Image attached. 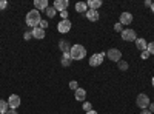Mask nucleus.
I'll list each match as a JSON object with an SVG mask.
<instances>
[{"mask_svg":"<svg viewBox=\"0 0 154 114\" xmlns=\"http://www.w3.org/2000/svg\"><path fill=\"white\" fill-rule=\"evenodd\" d=\"M42 22V17H40V11L37 9H31L28 14H26V25L31 28H37Z\"/></svg>","mask_w":154,"mask_h":114,"instance_id":"f257e3e1","label":"nucleus"},{"mask_svg":"<svg viewBox=\"0 0 154 114\" xmlns=\"http://www.w3.org/2000/svg\"><path fill=\"white\" fill-rule=\"evenodd\" d=\"M69 54H71V59L72 60H82L86 56V49H85L83 45H74L69 49Z\"/></svg>","mask_w":154,"mask_h":114,"instance_id":"f03ea898","label":"nucleus"},{"mask_svg":"<svg viewBox=\"0 0 154 114\" xmlns=\"http://www.w3.org/2000/svg\"><path fill=\"white\" fill-rule=\"evenodd\" d=\"M120 35H122V39H123L125 42H136V39H137L136 31H134V29H130V28L123 29V31L120 32Z\"/></svg>","mask_w":154,"mask_h":114,"instance_id":"7ed1b4c3","label":"nucleus"},{"mask_svg":"<svg viewBox=\"0 0 154 114\" xmlns=\"http://www.w3.org/2000/svg\"><path fill=\"white\" fill-rule=\"evenodd\" d=\"M106 54L105 53H97V54H93L89 57V66H100L102 62H103V57Z\"/></svg>","mask_w":154,"mask_h":114,"instance_id":"20e7f679","label":"nucleus"},{"mask_svg":"<svg viewBox=\"0 0 154 114\" xmlns=\"http://www.w3.org/2000/svg\"><path fill=\"white\" fill-rule=\"evenodd\" d=\"M136 103H137V106L139 108H142V109H146L148 106H149V97L146 96V94H139L137 96V99H136Z\"/></svg>","mask_w":154,"mask_h":114,"instance_id":"39448f33","label":"nucleus"},{"mask_svg":"<svg viewBox=\"0 0 154 114\" xmlns=\"http://www.w3.org/2000/svg\"><path fill=\"white\" fill-rule=\"evenodd\" d=\"M106 56H108V59H109L111 62H120V60H122V53H120V49H117V48L108 49Z\"/></svg>","mask_w":154,"mask_h":114,"instance_id":"423d86ee","label":"nucleus"},{"mask_svg":"<svg viewBox=\"0 0 154 114\" xmlns=\"http://www.w3.org/2000/svg\"><path fill=\"white\" fill-rule=\"evenodd\" d=\"M6 102H8V105H9L11 109H17V108L20 106V97H19L17 94H11Z\"/></svg>","mask_w":154,"mask_h":114,"instance_id":"0eeeda50","label":"nucleus"},{"mask_svg":"<svg viewBox=\"0 0 154 114\" xmlns=\"http://www.w3.org/2000/svg\"><path fill=\"white\" fill-rule=\"evenodd\" d=\"M131 22H133V14L131 12H128V11H125V12H122L120 14V20H119V23L122 25H131Z\"/></svg>","mask_w":154,"mask_h":114,"instance_id":"6e6552de","label":"nucleus"},{"mask_svg":"<svg viewBox=\"0 0 154 114\" xmlns=\"http://www.w3.org/2000/svg\"><path fill=\"white\" fill-rule=\"evenodd\" d=\"M68 5H69V2H68V0H56L53 6H54V9H56V11L62 12V11H66Z\"/></svg>","mask_w":154,"mask_h":114,"instance_id":"1a4fd4ad","label":"nucleus"},{"mask_svg":"<svg viewBox=\"0 0 154 114\" xmlns=\"http://www.w3.org/2000/svg\"><path fill=\"white\" fill-rule=\"evenodd\" d=\"M71 22L69 20H62L59 25H57V29H59V32H62V34H65V32H68L69 29H71Z\"/></svg>","mask_w":154,"mask_h":114,"instance_id":"9d476101","label":"nucleus"},{"mask_svg":"<svg viewBox=\"0 0 154 114\" xmlns=\"http://www.w3.org/2000/svg\"><path fill=\"white\" fill-rule=\"evenodd\" d=\"M74 97L77 102H85L86 99V91L83 90V88H77V90L74 91Z\"/></svg>","mask_w":154,"mask_h":114,"instance_id":"9b49d317","label":"nucleus"},{"mask_svg":"<svg viewBox=\"0 0 154 114\" xmlns=\"http://www.w3.org/2000/svg\"><path fill=\"white\" fill-rule=\"evenodd\" d=\"M48 6H49L48 0H35L34 2V9H37V11H45Z\"/></svg>","mask_w":154,"mask_h":114,"instance_id":"f8f14e48","label":"nucleus"},{"mask_svg":"<svg viewBox=\"0 0 154 114\" xmlns=\"http://www.w3.org/2000/svg\"><path fill=\"white\" fill-rule=\"evenodd\" d=\"M85 16H86V19H88V20H91V22H97V20H99V11H96V9H88Z\"/></svg>","mask_w":154,"mask_h":114,"instance_id":"ddd939ff","label":"nucleus"},{"mask_svg":"<svg viewBox=\"0 0 154 114\" xmlns=\"http://www.w3.org/2000/svg\"><path fill=\"white\" fill-rule=\"evenodd\" d=\"M32 37L34 39H38V40H42V39H45V29H42V28H32Z\"/></svg>","mask_w":154,"mask_h":114,"instance_id":"4468645a","label":"nucleus"},{"mask_svg":"<svg viewBox=\"0 0 154 114\" xmlns=\"http://www.w3.org/2000/svg\"><path fill=\"white\" fill-rule=\"evenodd\" d=\"M146 46H148V43H146V40H145V39H142V37L136 39V48L139 49V51H145Z\"/></svg>","mask_w":154,"mask_h":114,"instance_id":"2eb2a0df","label":"nucleus"},{"mask_svg":"<svg viewBox=\"0 0 154 114\" xmlns=\"http://www.w3.org/2000/svg\"><path fill=\"white\" fill-rule=\"evenodd\" d=\"M71 62H72V59H71L69 51L68 53H63V56H62V66H69Z\"/></svg>","mask_w":154,"mask_h":114,"instance_id":"dca6fc26","label":"nucleus"},{"mask_svg":"<svg viewBox=\"0 0 154 114\" xmlns=\"http://www.w3.org/2000/svg\"><path fill=\"white\" fill-rule=\"evenodd\" d=\"M86 5H88L89 9H96V11H97V8L102 6V0H88Z\"/></svg>","mask_w":154,"mask_h":114,"instance_id":"f3484780","label":"nucleus"},{"mask_svg":"<svg viewBox=\"0 0 154 114\" xmlns=\"http://www.w3.org/2000/svg\"><path fill=\"white\" fill-rule=\"evenodd\" d=\"M75 11L77 12H80V14H86V11H88V5L85 2H79V3H75Z\"/></svg>","mask_w":154,"mask_h":114,"instance_id":"a211bd4d","label":"nucleus"},{"mask_svg":"<svg viewBox=\"0 0 154 114\" xmlns=\"http://www.w3.org/2000/svg\"><path fill=\"white\" fill-rule=\"evenodd\" d=\"M59 48L62 49V53H68L69 49H71V46H69V43L66 40H60L59 42Z\"/></svg>","mask_w":154,"mask_h":114,"instance_id":"6ab92c4d","label":"nucleus"},{"mask_svg":"<svg viewBox=\"0 0 154 114\" xmlns=\"http://www.w3.org/2000/svg\"><path fill=\"white\" fill-rule=\"evenodd\" d=\"M8 109H9L8 102H6V100H2V99H0V114H6Z\"/></svg>","mask_w":154,"mask_h":114,"instance_id":"aec40b11","label":"nucleus"},{"mask_svg":"<svg viewBox=\"0 0 154 114\" xmlns=\"http://www.w3.org/2000/svg\"><path fill=\"white\" fill-rule=\"evenodd\" d=\"M45 12H46V16H48L49 19H54V16L57 14V11L54 9V6H48V8L45 9Z\"/></svg>","mask_w":154,"mask_h":114,"instance_id":"412c9836","label":"nucleus"},{"mask_svg":"<svg viewBox=\"0 0 154 114\" xmlns=\"http://www.w3.org/2000/svg\"><path fill=\"white\" fill-rule=\"evenodd\" d=\"M117 65H119V69H122V71H126L128 68H130V65H128V62H125V60L117 62Z\"/></svg>","mask_w":154,"mask_h":114,"instance_id":"4be33fe9","label":"nucleus"},{"mask_svg":"<svg viewBox=\"0 0 154 114\" xmlns=\"http://www.w3.org/2000/svg\"><path fill=\"white\" fill-rule=\"evenodd\" d=\"M91 109H93V105L91 103H89V102H83V111L88 112V111H91Z\"/></svg>","mask_w":154,"mask_h":114,"instance_id":"5701e85b","label":"nucleus"},{"mask_svg":"<svg viewBox=\"0 0 154 114\" xmlns=\"http://www.w3.org/2000/svg\"><path fill=\"white\" fill-rule=\"evenodd\" d=\"M146 51L149 53V56H151V54H154V42L148 43V46H146Z\"/></svg>","mask_w":154,"mask_h":114,"instance_id":"b1692460","label":"nucleus"},{"mask_svg":"<svg viewBox=\"0 0 154 114\" xmlns=\"http://www.w3.org/2000/svg\"><path fill=\"white\" fill-rule=\"evenodd\" d=\"M69 88H71L72 91H75L77 88H79V83H77L75 80H71V82H69Z\"/></svg>","mask_w":154,"mask_h":114,"instance_id":"393cba45","label":"nucleus"},{"mask_svg":"<svg viewBox=\"0 0 154 114\" xmlns=\"http://www.w3.org/2000/svg\"><path fill=\"white\" fill-rule=\"evenodd\" d=\"M23 39H25V40H31V39H32V32L26 31V32L23 34Z\"/></svg>","mask_w":154,"mask_h":114,"instance_id":"a878e982","label":"nucleus"},{"mask_svg":"<svg viewBox=\"0 0 154 114\" xmlns=\"http://www.w3.org/2000/svg\"><path fill=\"white\" fill-rule=\"evenodd\" d=\"M114 31H117V32H122V31H123V26H122L120 23H116V25H114Z\"/></svg>","mask_w":154,"mask_h":114,"instance_id":"bb28decb","label":"nucleus"},{"mask_svg":"<svg viewBox=\"0 0 154 114\" xmlns=\"http://www.w3.org/2000/svg\"><path fill=\"white\" fill-rule=\"evenodd\" d=\"M8 8V2H6V0H0V9H6Z\"/></svg>","mask_w":154,"mask_h":114,"instance_id":"cd10ccee","label":"nucleus"},{"mask_svg":"<svg viewBox=\"0 0 154 114\" xmlns=\"http://www.w3.org/2000/svg\"><path fill=\"white\" fill-rule=\"evenodd\" d=\"M38 28L46 29V28H48V22H46V20H42V22H40V25H38Z\"/></svg>","mask_w":154,"mask_h":114,"instance_id":"c85d7f7f","label":"nucleus"},{"mask_svg":"<svg viewBox=\"0 0 154 114\" xmlns=\"http://www.w3.org/2000/svg\"><path fill=\"white\" fill-rule=\"evenodd\" d=\"M60 17H62V20H68V12L66 11H62L60 12Z\"/></svg>","mask_w":154,"mask_h":114,"instance_id":"c756f323","label":"nucleus"},{"mask_svg":"<svg viewBox=\"0 0 154 114\" xmlns=\"http://www.w3.org/2000/svg\"><path fill=\"white\" fill-rule=\"evenodd\" d=\"M140 56H142V59H148L149 57V53L145 49V51H142V54H140Z\"/></svg>","mask_w":154,"mask_h":114,"instance_id":"7c9ffc66","label":"nucleus"},{"mask_svg":"<svg viewBox=\"0 0 154 114\" xmlns=\"http://www.w3.org/2000/svg\"><path fill=\"white\" fill-rule=\"evenodd\" d=\"M6 114H19V112H17V111H16V109H11V108H9V109H8V112H6Z\"/></svg>","mask_w":154,"mask_h":114,"instance_id":"2f4dec72","label":"nucleus"},{"mask_svg":"<svg viewBox=\"0 0 154 114\" xmlns=\"http://www.w3.org/2000/svg\"><path fill=\"white\" fill-rule=\"evenodd\" d=\"M148 108H149V111L154 114V102H152V103H149V106H148Z\"/></svg>","mask_w":154,"mask_h":114,"instance_id":"473e14b6","label":"nucleus"},{"mask_svg":"<svg viewBox=\"0 0 154 114\" xmlns=\"http://www.w3.org/2000/svg\"><path fill=\"white\" fill-rule=\"evenodd\" d=\"M140 114H152V112H151L149 109H143V111H142V112H140Z\"/></svg>","mask_w":154,"mask_h":114,"instance_id":"72a5a7b5","label":"nucleus"},{"mask_svg":"<svg viewBox=\"0 0 154 114\" xmlns=\"http://www.w3.org/2000/svg\"><path fill=\"white\" fill-rule=\"evenodd\" d=\"M86 114H97V111H94V109H91V111H88Z\"/></svg>","mask_w":154,"mask_h":114,"instance_id":"f704fd0d","label":"nucleus"},{"mask_svg":"<svg viewBox=\"0 0 154 114\" xmlns=\"http://www.w3.org/2000/svg\"><path fill=\"white\" fill-rule=\"evenodd\" d=\"M151 11H152V12H154V2H152V3H151Z\"/></svg>","mask_w":154,"mask_h":114,"instance_id":"c9c22d12","label":"nucleus"},{"mask_svg":"<svg viewBox=\"0 0 154 114\" xmlns=\"http://www.w3.org/2000/svg\"><path fill=\"white\" fill-rule=\"evenodd\" d=\"M152 88H154V77H152Z\"/></svg>","mask_w":154,"mask_h":114,"instance_id":"e433bc0d","label":"nucleus"}]
</instances>
